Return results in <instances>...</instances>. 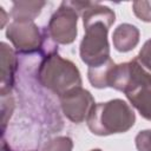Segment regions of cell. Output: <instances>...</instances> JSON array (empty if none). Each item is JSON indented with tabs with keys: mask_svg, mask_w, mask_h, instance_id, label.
<instances>
[{
	"mask_svg": "<svg viewBox=\"0 0 151 151\" xmlns=\"http://www.w3.org/2000/svg\"><path fill=\"white\" fill-rule=\"evenodd\" d=\"M134 122L132 107L123 99L94 104L86 119L90 131L97 136L124 133L134 125Z\"/></svg>",
	"mask_w": 151,
	"mask_h": 151,
	"instance_id": "obj_1",
	"label": "cell"
},
{
	"mask_svg": "<svg viewBox=\"0 0 151 151\" xmlns=\"http://www.w3.org/2000/svg\"><path fill=\"white\" fill-rule=\"evenodd\" d=\"M39 83L61 97L66 92L81 86V77L78 67L68 59L55 52L48 53L38 68Z\"/></svg>",
	"mask_w": 151,
	"mask_h": 151,
	"instance_id": "obj_2",
	"label": "cell"
},
{
	"mask_svg": "<svg viewBox=\"0 0 151 151\" xmlns=\"http://www.w3.org/2000/svg\"><path fill=\"white\" fill-rule=\"evenodd\" d=\"M85 35L80 42V59L88 66L94 67L110 59V45L107 40L110 22L101 20L83 21Z\"/></svg>",
	"mask_w": 151,
	"mask_h": 151,
	"instance_id": "obj_3",
	"label": "cell"
},
{
	"mask_svg": "<svg viewBox=\"0 0 151 151\" xmlns=\"http://www.w3.org/2000/svg\"><path fill=\"white\" fill-rule=\"evenodd\" d=\"M107 85L127 94L139 88L151 87V72L136 57L127 63L113 64L109 73Z\"/></svg>",
	"mask_w": 151,
	"mask_h": 151,
	"instance_id": "obj_4",
	"label": "cell"
},
{
	"mask_svg": "<svg viewBox=\"0 0 151 151\" xmlns=\"http://www.w3.org/2000/svg\"><path fill=\"white\" fill-rule=\"evenodd\" d=\"M79 14L72 1H63L48 21L46 29L48 37L57 44H72L78 34L77 22Z\"/></svg>",
	"mask_w": 151,
	"mask_h": 151,
	"instance_id": "obj_5",
	"label": "cell"
},
{
	"mask_svg": "<svg viewBox=\"0 0 151 151\" xmlns=\"http://www.w3.org/2000/svg\"><path fill=\"white\" fill-rule=\"evenodd\" d=\"M6 37L19 53H33L42 46V35L34 22L12 21L7 26Z\"/></svg>",
	"mask_w": 151,
	"mask_h": 151,
	"instance_id": "obj_6",
	"label": "cell"
},
{
	"mask_svg": "<svg viewBox=\"0 0 151 151\" xmlns=\"http://www.w3.org/2000/svg\"><path fill=\"white\" fill-rule=\"evenodd\" d=\"M60 105L65 117L72 123L79 124L87 119L94 106V99L87 90L79 86L63 94L60 97Z\"/></svg>",
	"mask_w": 151,
	"mask_h": 151,
	"instance_id": "obj_7",
	"label": "cell"
},
{
	"mask_svg": "<svg viewBox=\"0 0 151 151\" xmlns=\"http://www.w3.org/2000/svg\"><path fill=\"white\" fill-rule=\"evenodd\" d=\"M17 64V57L13 48L6 42H1V96L11 94Z\"/></svg>",
	"mask_w": 151,
	"mask_h": 151,
	"instance_id": "obj_8",
	"label": "cell"
},
{
	"mask_svg": "<svg viewBox=\"0 0 151 151\" xmlns=\"http://www.w3.org/2000/svg\"><path fill=\"white\" fill-rule=\"evenodd\" d=\"M112 41L118 52L132 51L139 42V29L131 24H120L112 34Z\"/></svg>",
	"mask_w": 151,
	"mask_h": 151,
	"instance_id": "obj_9",
	"label": "cell"
},
{
	"mask_svg": "<svg viewBox=\"0 0 151 151\" xmlns=\"http://www.w3.org/2000/svg\"><path fill=\"white\" fill-rule=\"evenodd\" d=\"M45 5V1H14L11 17L15 22H33Z\"/></svg>",
	"mask_w": 151,
	"mask_h": 151,
	"instance_id": "obj_10",
	"label": "cell"
},
{
	"mask_svg": "<svg viewBox=\"0 0 151 151\" xmlns=\"http://www.w3.org/2000/svg\"><path fill=\"white\" fill-rule=\"evenodd\" d=\"M130 104L147 120H151V87H144L126 94Z\"/></svg>",
	"mask_w": 151,
	"mask_h": 151,
	"instance_id": "obj_11",
	"label": "cell"
},
{
	"mask_svg": "<svg viewBox=\"0 0 151 151\" xmlns=\"http://www.w3.org/2000/svg\"><path fill=\"white\" fill-rule=\"evenodd\" d=\"M113 60L110 58L107 61H105L104 64L99 65V66H94V67H88L87 71V77L88 80L91 83V85L96 88H105L109 87L107 85V79H109V73L111 67L113 66Z\"/></svg>",
	"mask_w": 151,
	"mask_h": 151,
	"instance_id": "obj_12",
	"label": "cell"
},
{
	"mask_svg": "<svg viewBox=\"0 0 151 151\" xmlns=\"http://www.w3.org/2000/svg\"><path fill=\"white\" fill-rule=\"evenodd\" d=\"M73 142L70 137L60 136L48 140L41 149V151H72Z\"/></svg>",
	"mask_w": 151,
	"mask_h": 151,
	"instance_id": "obj_13",
	"label": "cell"
},
{
	"mask_svg": "<svg viewBox=\"0 0 151 151\" xmlns=\"http://www.w3.org/2000/svg\"><path fill=\"white\" fill-rule=\"evenodd\" d=\"M134 15L145 22H151V1H134L132 4Z\"/></svg>",
	"mask_w": 151,
	"mask_h": 151,
	"instance_id": "obj_14",
	"label": "cell"
},
{
	"mask_svg": "<svg viewBox=\"0 0 151 151\" xmlns=\"http://www.w3.org/2000/svg\"><path fill=\"white\" fill-rule=\"evenodd\" d=\"M134 142L138 151H151V130H144L138 132Z\"/></svg>",
	"mask_w": 151,
	"mask_h": 151,
	"instance_id": "obj_15",
	"label": "cell"
},
{
	"mask_svg": "<svg viewBox=\"0 0 151 151\" xmlns=\"http://www.w3.org/2000/svg\"><path fill=\"white\" fill-rule=\"evenodd\" d=\"M137 59L146 70L151 72V39L145 41L137 55Z\"/></svg>",
	"mask_w": 151,
	"mask_h": 151,
	"instance_id": "obj_16",
	"label": "cell"
},
{
	"mask_svg": "<svg viewBox=\"0 0 151 151\" xmlns=\"http://www.w3.org/2000/svg\"><path fill=\"white\" fill-rule=\"evenodd\" d=\"M0 12H1V14H2V18H1V20H2V24H1V27H4L5 26V15H6V13H5V11H4V8L2 7H0Z\"/></svg>",
	"mask_w": 151,
	"mask_h": 151,
	"instance_id": "obj_17",
	"label": "cell"
},
{
	"mask_svg": "<svg viewBox=\"0 0 151 151\" xmlns=\"http://www.w3.org/2000/svg\"><path fill=\"white\" fill-rule=\"evenodd\" d=\"M91 151H101L100 149H93V150H91Z\"/></svg>",
	"mask_w": 151,
	"mask_h": 151,
	"instance_id": "obj_18",
	"label": "cell"
}]
</instances>
